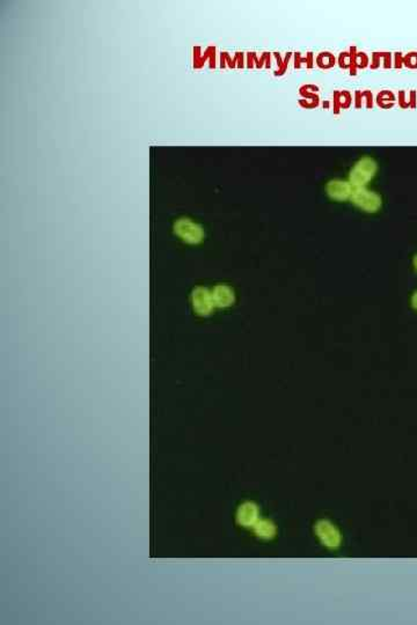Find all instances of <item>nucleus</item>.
<instances>
[{
	"mask_svg": "<svg viewBox=\"0 0 417 625\" xmlns=\"http://www.w3.org/2000/svg\"><path fill=\"white\" fill-rule=\"evenodd\" d=\"M393 66L395 69H401L402 66H403V55H402L401 52H395V53H394Z\"/></svg>",
	"mask_w": 417,
	"mask_h": 625,
	"instance_id": "17",
	"label": "nucleus"
},
{
	"mask_svg": "<svg viewBox=\"0 0 417 625\" xmlns=\"http://www.w3.org/2000/svg\"><path fill=\"white\" fill-rule=\"evenodd\" d=\"M377 171H378V164L374 161V159L370 158V156H364L355 163L351 172H350L349 182L351 183L355 189L365 187L374 177Z\"/></svg>",
	"mask_w": 417,
	"mask_h": 625,
	"instance_id": "1",
	"label": "nucleus"
},
{
	"mask_svg": "<svg viewBox=\"0 0 417 625\" xmlns=\"http://www.w3.org/2000/svg\"><path fill=\"white\" fill-rule=\"evenodd\" d=\"M364 102H365L366 108L370 109L373 107L374 99H373V95H372V93L370 91L355 93V107H356V108H361Z\"/></svg>",
	"mask_w": 417,
	"mask_h": 625,
	"instance_id": "10",
	"label": "nucleus"
},
{
	"mask_svg": "<svg viewBox=\"0 0 417 625\" xmlns=\"http://www.w3.org/2000/svg\"><path fill=\"white\" fill-rule=\"evenodd\" d=\"M326 190L328 196H329L331 199L343 202V200L351 199L355 187L349 181L331 180L328 182Z\"/></svg>",
	"mask_w": 417,
	"mask_h": 625,
	"instance_id": "3",
	"label": "nucleus"
},
{
	"mask_svg": "<svg viewBox=\"0 0 417 625\" xmlns=\"http://www.w3.org/2000/svg\"><path fill=\"white\" fill-rule=\"evenodd\" d=\"M356 50V48H352L350 52H342L339 57V65L341 69L344 70H350L352 66V58H353V52Z\"/></svg>",
	"mask_w": 417,
	"mask_h": 625,
	"instance_id": "12",
	"label": "nucleus"
},
{
	"mask_svg": "<svg viewBox=\"0 0 417 625\" xmlns=\"http://www.w3.org/2000/svg\"><path fill=\"white\" fill-rule=\"evenodd\" d=\"M408 102H409V109L417 108V92L411 91L408 93Z\"/></svg>",
	"mask_w": 417,
	"mask_h": 625,
	"instance_id": "16",
	"label": "nucleus"
},
{
	"mask_svg": "<svg viewBox=\"0 0 417 625\" xmlns=\"http://www.w3.org/2000/svg\"><path fill=\"white\" fill-rule=\"evenodd\" d=\"M414 265H415V267H416V269H417V255H416V256H415V258H414Z\"/></svg>",
	"mask_w": 417,
	"mask_h": 625,
	"instance_id": "19",
	"label": "nucleus"
},
{
	"mask_svg": "<svg viewBox=\"0 0 417 625\" xmlns=\"http://www.w3.org/2000/svg\"><path fill=\"white\" fill-rule=\"evenodd\" d=\"M351 202L357 207L367 213H376L377 211H379L381 205H383V199H381L380 196L374 191L366 189V187L355 189L351 196Z\"/></svg>",
	"mask_w": 417,
	"mask_h": 625,
	"instance_id": "2",
	"label": "nucleus"
},
{
	"mask_svg": "<svg viewBox=\"0 0 417 625\" xmlns=\"http://www.w3.org/2000/svg\"><path fill=\"white\" fill-rule=\"evenodd\" d=\"M380 60L383 61V68L384 69H390L393 66V59H392V53L390 52H374L373 55H372V60L370 64L371 69H378L380 66Z\"/></svg>",
	"mask_w": 417,
	"mask_h": 625,
	"instance_id": "8",
	"label": "nucleus"
},
{
	"mask_svg": "<svg viewBox=\"0 0 417 625\" xmlns=\"http://www.w3.org/2000/svg\"><path fill=\"white\" fill-rule=\"evenodd\" d=\"M301 64H306V65H307V68H309V69L312 68V66H313V53L312 52H308L307 53V57H305V58L301 57L300 53H297V55H296L295 68H298L299 69L300 66H301Z\"/></svg>",
	"mask_w": 417,
	"mask_h": 625,
	"instance_id": "14",
	"label": "nucleus"
},
{
	"mask_svg": "<svg viewBox=\"0 0 417 625\" xmlns=\"http://www.w3.org/2000/svg\"><path fill=\"white\" fill-rule=\"evenodd\" d=\"M212 299L217 306L226 307L233 302V292L227 286L220 285L215 288Z\"/></svg>",
	"mask_w": 417,
	"mask_h": 625,
	"instance_id": "5",
	"label": "nucleus"
},
{
	"mask_svg": "<svg viewBox=\"0 0 417 625\" xmlns=\"http://www.w3.org/2000/svg\"><path fill=\"white\" fill-rule=\"evenodd\" d=\"M316 61H317V65L320 69L328 70V69H331L332 66H335L336 58L334 57V55H332L331 52L326 51V52L319 53Z\"/></svg>",
	"mask_w": 417,
	"mask_h": 625,
	"instance_id": "11",
	"label": "nucleus"
},
{
	"mask_svg": "<svg viewBox=\"0 0 417 625\" xmlns=\"http://www.w3.org/2000/svg\"><path fill=\"white\" fill-rule=\"evenodd\" d=\"M352 103L351 94L348 91H341L334 93V111L339 114L340 109H347Z\"/></svg>",
	"mask_w": 417,
	"mask_h": 625,
	"instance_id": "7",
	"label": "nucleus"
},
{
	"mask_svg": "<svg viewBox=\"0 0 417 625\" xmlns=\"http://www.w3.org/2000/svg\"><path fill=\"white\" fill-rule=\"evenodd\" d=\"M374 101L379 108L390 109L395 106L398 99H397L395 94H394L392 91H387V89H386V91L380 92L378 95H377Z\"/></svg>",
	"mask_w": 417,
	"mask_h": 625,
	"instance_id": "6",
	"label": "nucleus"
},
{
	"mask_svg": "<svg viewBox=\"0 0 417 625\" xmlns=\"http://www.w3.org/2000/svg\"><path fill=\"white\" fill-rule=\"evenodd\" d=\"M399 106L402 109H409V102H408V94L406 91H401L399 93Z\"/></svg>",
	"mask_w": 417,
	"mask_h": 625,
	"instance_id": "15",
	"label": "nucleus"
},
{
	"mask_svg": "<svg viewBox=\"0 0 417 625\" xmlns=\"http://www.w3.org/2000/svg\"><path fill=\"white\" fill-rule=\"evenodd\" d=\"M411 303H412V307H414L415 309L417 310V292H415V293H414V296H412V298H411Z\"/></svg>",
	"mask_w": 417,
	"mask_h": 625,
	"instance_id": "18",
	"label": "nucleus"
},
{
	"mask_svg": "<svg viewBox=\"0 0 417 625\" xmlns=\"http://www.w3.org/2000/svg\"><path fill=\"white\" fill-rule=\"evenodd\" d=\"M318 87L314 85H306L299 89L300 95L303 99L299 100V105L303 108H316L320 102V97L318 95Z\"/></svg>",
	"mask_w": 417,
	"mask_h": 625,
	"instance_id": "4",
	"label": "nucleus"
},
{
	"mask_svg": "<svg viewBox=\"0 0 417 625\" xmlns=\"http://www.w3.org/2000/svg\"><path fill=\"white\" fill-rule=\"evenodd\" d=\"M369 57L365 52H356L355 50L353 52V58H352V66L351 69H350V73L351 74H356L358 69H365L369 66Z\"/></svg>",
	"mask_w": 417,
	"mask_h": 625,
	"instance_id": "9",
	"label": "nucleus"
},
{
	"mask_svg": "<svg viewBox=\"0 0 417 625\" xmlns=\"http://www.w3.org/2000/svg\"><path fill=\"white\" fill-rule=\"evenodd\" d=\"M403 66L410 70L417 69V51L408 52L406 56H403Z\"/></svg>",
	"mask_w": 417,
	"mask_h": 625,
	"instance_id": "13",
	"label": "nucleus"
}]
</instances>
